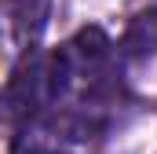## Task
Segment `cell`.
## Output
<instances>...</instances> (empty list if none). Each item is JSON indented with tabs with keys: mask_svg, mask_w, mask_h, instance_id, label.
Instances as JSON below:
<instances>
[{
	"mask_svg": "<svg viewBox=\"0 0 157 154\" xmlns=\"http://www.w3.org/2000/svg\"><path fill=\"white\" fill-rule=\"evenodd\" d=\"M117 51L124 63H146L157 55V7L139 11L117 40Z\"/></svg>",
	"mask_w": 157,
	"mask_h": 154,
	"instance_id": "obj_1",
	"label": "cell"
},
{
	"mask_svg": "<svg viewBox=\"0 0 157 154\" xmlns=\"http://www.w3.org/2000/svg\"><path fill=\"white\" fill-rule=\"evenodd\" d=\"M51 18V0H11V37L22 51L37 48Z\"/></svg>",
	"mask_w": 157,
	"mask_h": 154,
	"instance_id": "obj_2",
	"label": "cell"
}]
</instances>
